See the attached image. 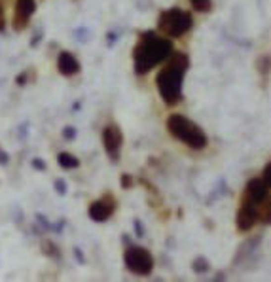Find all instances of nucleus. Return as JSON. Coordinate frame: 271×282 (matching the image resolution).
<instances>
[{
  "mask_svg": "<svg viewBox=\"0 0 271 282\" xmlns=\"http://www.w3.org/2000/svg\"><path fill=\"white\" fill-rule=\"evenodd\" d=\"M194 271L199 273V275H203V273L209 271V261L205 260V258H197V260H194Z\"/></svg>",
  "mask_w": 271,
  "mask_h": 282,
  "instance_id": "17",
  "label": "nucleus"
},
{
  "mask_svg": "<svg viewBox=\"0 0 271 282\" xmlns=\"http://www.w3.org/2000/svg\"><path fill=\"white\" fill-rule=\"evenodd\" d=\"M6 27V21H4V8H2V0H0V33L4 31Z\"/></svg>",
  "mask_w": 271,
  "mask_h": 282,
  "instance_id": "23",
  "label": "nucleus"
},
{
  "mask_svg": "<svg viewBox=\"0 0 271 282\" xmlns=\"http://www.w3.org/2000/svg\"><path fill=\"white\" fill-rule=\"evenodd\" d=\"M42 252L48 256V258H54V260H57V258L61 256V252H59V248H57V244H54L52 240H42Z\"/></svg>",
  "mask_w": 271,
  "mask_h": 282,
  "instance_id": "14",
  "label": "nucleus"
},
{
  "mask_svg": "<svg viewBox=\"0 0 271 282\" xmlns=\"http://www.w3.org/2000/svg\"><path fill=\"white\" fill-rule=\"evenodd\" d=\"M264 182L271 188V163L266 167V169H264Z\"/></svg>",
  "mask_w": 271,
  "mask_h": 282,
  "instance_id": "21",
  "label": "nucleus"
},
{
  "mask_svg": "<svg viewBox=\"0 0 271 282\" xmlns=\"http://www.w3.org/2000/svg\"><path fill=\"white\" fill-rule=\"evenodd\" d=\"M258 222V205L254 201H250L249 197H241V206L237 210V229L239 231H249L256 226Z\"/></svg>",
  "mask_w": 271,
  "mask_h": 282,
  "instance_id": "7",
  "label": "nucleus"
},
{
  "mask_svg": "<svg viewBox=\"0 0 271 282\" xmlns=\"http://www.w3.org/2000/svg\"><path fill=\"white\" fill-rule=\"evenodd\" d=\"M55 191L61 193V195H65L66 193V184L63 180H55Z\"/></svg>",
  "mask_w": 271,
  "mask_h": 282,
  "instance_id": "20",
  "label": "nucleus"
},
{
  "mask_svg": "<svg viewBox=\"0 0 271 282\" xmlns=\"http://www.w3.org/2000/svg\"><path fill=\"white\" fill-rule=\"evenodd\" d=\"M245 197H249L250 201H254L256 205H260L266 197L270 195V186L264 182V178H252L249 184L245 186Z\"/></svg>",
  "mask_w": 271,
  "mask_h": 282,
  "instance_id": "10",
  "label": "nucleus"
},
{
  "mask_svg": "<svg viewBox=\"0 0 271 282\" xmlns=\"http://www.w3.org/2000/svg\"><path fill=\"white\" fill-rule=\"evenodd\" d=\"M8 159H10V157H8V153L0 148V163H2V165H6V163H8Z\"/></svg>",
  "mask_w": 271,
  "mask_h": 282,
  "instance_id": "25",
  "label": "nucleus"
},
{
  "mask_svg": "<svg viewBox=\"0 0 271 282\" xmlns=\"http://www.w3.org/2000/svg\"><path fill=\"white\" fill-rule=\"evenodd\" d=\"M190 4L194 10L201 11V13H209L213 10V0H190Z\"/></svg>",
  "mask_w": 271,
  "mask_h": 282,
  "instance_id": "15",
  "label": "nucleus"
},
{
  "mask_svg": "<svg viewBox=\"0 0 271 282\" xmlns=\"http://www.w3.org/2000/svg\"><path fill=\"white\" fill-rule=\"evenodd\" d=\"M121 144H123V133H121L118 125L116 123L105 125V129H103V146H105V150H107L112 161H118Z\"/></svg>",
  "mask_w": 271,
  "mask_h": 282,
  "instance_id": "8",
  "label": "nucleus"
},
{
  "mask_svg": "<svg viewBox=\"0 0 271 282\" xmlns=\"http://www.w3.org/2000/svg\"><path fill=\"white\" fill-rule=\"evenodd\" d=\"M167 129L176 141L184 142L192 150H203L207 146V135L197 123L188 120L182 114H171L167 118Z\"/></svg>",
  "mask_w": 271,
  "mask_h": 282,
  "instance_id": "3",
  "label": "nucleus"
},
{
  "mask_svg": "<svg viewBox=\"0 0 271 282\" xmlns=\"http://www.w3.org/2000/svg\"><path fill=\"white\" fill-rule=\"evenodd\" d=\"M194 25L192 13L182 10V8H171V10L162 11L160 19H158V31L165 36H173V38H180L186 34Z\"/></svg>",
  "mask_w": 271,
  "mask_h": 282,
  "instance_id": "4",
  "label": "nucleus"
},
{
  "mask_svg": "<svg viewBox=\"0 0 271 282\" xmlns=\"http://www.w3.org/2000/svg\"><path fill=\"white\" fill-rule=\"evenodd\" d=\"M31 163H33L34 169H38V171H46V163L40 161V159H33Z\"/></svg>",
  "mask_w": 271,
  "mask_h": 282,
  "instance_id": "22",
  "label": "nucleus"
},
{
  "mask_svg": "<svg viewBox=\"0 0 271 282\" xmlns=\"http://www.w3.org/2000/svg\"><path fill=\"white\" fill-rule=\"evenodd\" d=\"M133 224H135V229H137V235H139V237H142V235H144V231H142V224L139 222V220H135Z\"/></svg>",
  "mask_w": 271,
  "mask_h": 282,
  "instance_id": "24",
  "label": "nucleus"
},
{
  "mask_svg": "<svg viewBox=\"0 0 271 282\" xmlns=\"http://www.w3.org/2000/svg\"><path fill=\"white\" fill-rule=\"evenodd\" d=\"M57 163H59L63 169H66V171L76 169L78 165H80V161H78L74 155H70V153H66V152H61L57 155Z\"/></svg>",
  "mask_w": 271,
  "mask_h": 282,
  "instance_id": "13",
  "label": "nucleus"
},
{
  "mask_svg": "<svg viewBox=\"0 0 271 282\" xmlns=\"http://www.w3.org/2000/svg\"><path fill=\"white\" fill-rule=\"evenodd\" d=\"M74 254H78V258H80V263H84V254L80 252V248H74Z\"/></svg>",
  "mask_w": 271,
  "mask_h": 282,
  "instance_id": "26",
  "label": "nucleus"
},
{
  "mask_svg": "<svg viewBox=\"0 0 271 282\" xmlns=\"http://www.w3.org/2000/svg\"><path fill=\"white\" fill-rule=\"evenodd\" d=\"M119 182H121V186H123L125 189H131L133 184H135V180H133L131 174H121V176H119Z\"/></svg>",
  "mask_w": 271,
  "mask_h": 282,
  "instance_id": "18",
  "label": "nucleus"
},
{
  "mask_svg": "<svg viewBox=\"0 0 271 282\" xmlns=\"http://www.w3.org/2000/svg\"><path fill=\"white\" fill-rule=\"evenodd\" d=\"M256 68L262 76H268L271 72V57H260L258 63H256Z\"/></svg>",
  "mask_w": 271,
  "mask_h": 282,
  "instance_id": "16",
  "label": "nucleus"
},
{
  "mask_svg": "<svg viewBox=\"0 0 271 282\" xmlns=\"http://www.w3.org/2000/svg\"><path fill=\"white\" fill-rule=\"evenodd\" d=\"M36 11V2L34 0H15V10H13V21H11V27L13 31L21 33L27 29L29 25V19Z\"/></svg>",
  "mask_w": 271,
  "mask_h": 282,
  "instance_id": "9",
  "label": "nucleus"
},
{
  "mask_svg": "<svg viewBox=\"0 0 271 282\" xmlns=\"http://www.w3.org/2000/svg\"><path fill=\"white\" fill-rule=\"evenodd\" d=\"M173 44L167 36L146 31L139 36V42L133 49V61H135V72L137 74H148L154 66L165 63L173 55Z\"/></svg>",
  "mask_w": 271,
  "mask_h": 282,
  "instance_id": "1",
  "label": "nucleus"
},
{
  "mask_svg": "<svg viewBox=\"0 0 271 282\" xmlns=\"http://www.w3.org/2000/svg\"><path fill=\"white\" fill-rule=\"evenodd\" d=\"M63 137H65V141H74L76 139V129L74 127H65L63 129Z\"/></svg>",
  "mask_w": 271,
  "mask_h": 282,
  "instance_id": "19",
  "label": "nucleus"
},
{
  "mask_svg": "<svg viewBox=\"0 0 271 282\" xmlns=\"http://www.w3.org/2000/svg\"><path fill=\"white\" fill-rule=\"evenodd\" d=\"M190 66V59L184 53H173L167 61L163 68L158 72L156 84H158V91L162 95L163 102L174 106L180 102L182 98V82H184V74Z\"/></svg>",
  "mask_w": 271,
  "mask_h": 282,
  "instance_id": "2",
  "label": "nucleus"
},
{
  "mask_svg": "<svg viewBox=\"0 0 271 282\" xmlns=\"http://www.w3.org/2000/svg\"><path fill=\"white\" fill-rule=\"evenodd\" d=\"M57 70L63 76H74V74L80 72V61L72 53L61 51L59 57H57Z\"/></svg>",
  "mask_w": 271,
  "mask_h": 282,
  "instance_id": "11",
  "label": "nucleus"
},
{
  "mask_svg": "<svg viewBox=\"0 0 271 282\" xmlns=\"http://www.w3.org/2000/svg\"><path fill=\"white\" fill-rule=\"evenodd\" d=\"M123 261H125V267L133 275H139V277H148L154 271L152 254L142 246H135V244L127 246L123 254Z\"/></svg>",
  "mask_w": 271,
  "mask_h": 282,
  "instance_id": "5",
  "label": "nucleus"
},
{
  "mask_svg": "<svg viewBox=\"0 0 271 282\" xmlns=\"http://www.w3.org/2000/svg\"><path fill=\"white\" fill-rule=\"evenodd\" d=\"M114 212H116V199H114L112 193H107V195H103L97 201H93L89 205V208H87L89 218L93 222H99V224L110 220V218L114 216Z\"/></svg>",
  "mask_w": 271,
  "mask_h": 282,
  "instance_id": "6",
  "label": "nucleus"
},
{
  "mask_svg": "<svg viewBox=\"0 0 271 282\" xmlns=\"http://www.w3.org/2000/svg\"><path fill=\"white\" fill-rule=\"evenodd\" d=\"M258 222L271 226V195H268L258 205Z\"/></svg>",
  "mask_w": 271,
  "mask_h": 282,
  "instance_id": "12",
  "label": "nucleus"
}]
</instances>
